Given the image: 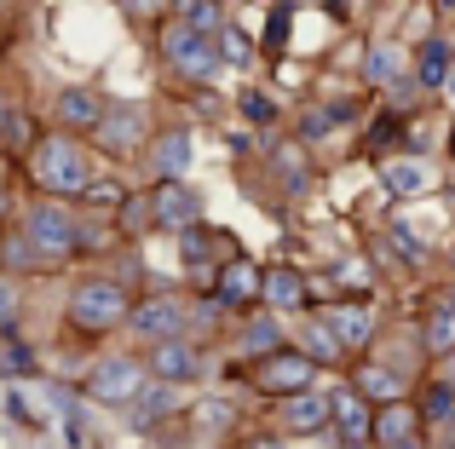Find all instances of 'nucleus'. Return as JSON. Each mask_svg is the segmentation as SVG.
Masks as SVG:
<instances>
[{"label": "nucleus", "instance_id": "17", "mask_svg": "<svg viewBox=\"0 0 455 449\" xmlns=\"http://www.w3.org/2000/svg\"><path fill=\"white\" fill-rule=\"evenodd\" d=\"M116 231H122V242H145L156 231V214H150V191H127L122 202H116Z\"/></svg>", "mask_w": 455, "mask_h": 449}, {"label": "nucleus", "instance_id": "21", "mask_svg": "<svg viewBox=\"0 0 455 449\" xmlns=\"http://www.w3.org/2000/svg\"><path fill=\"white\" fill-rule=\"evenodd\" d=\"M259 300H271V305H300L306 300L300 271H266V277H259Z\"/></svg>", "mask_w": 455, "mask_h": 449}, {"label": "nucleus", "instance_id": "31", "mask_svg": "<svg viewBox=\"0 0 455 449\" xmlns=\"http://www.w3.org/2000/svg\"><path fill=\"white\" fill-rule=\"evenodd\" d=\"M18 104H23V98H18V92L6 87V81H0V133H6V122L18 115Z\"/></svg>", "mask_w": 455, "mask_h": 449}, {"label": "nucleus", "instance_id": "1", "mask_svg": "<svg viewBox=\"0 0 455 449\" xmlns=\"http://www.w3.org/2000/svg\"><path fill=\"white\" fill-rule=\"evenodd\" d=\"M18 179L29 185V196H58V202H81L87 185L99 179V150L92 138L64 133V127H46L29 145V156L18 161Z\"/></svg>", "mask_w": 455, "mask_h": 449}, {"label": "nucleus", "instance_id": "34", "mask_svg": "<svg viewBox=\"0 0 455 449\" xmlns=\"http://www.w3.org/2000/svg\"><path fill=\"white\" fill-rule=\"evenodd\" d=\"M387 449H421V438H410V444H387Z\"/></svg>", "mask_w": 455, "mask_h": 449}, {"label": "nucleus", "instance_id": "20", "mask_svg": "<svg viewBox=\"0 0 455 449\" xmlns=\"http://www.w3.org/2000/svg\"><path fill=\"white\" fill-rule=\"evenodd\" d=\"M421 340H427V351H433V358H455V305H450V300L427 311Z\"/></svg>", "mask_w": 455, "mask_h": 449}, {"label": "nucleus", "instance_id": "37", "mask_svg": "<svg viewBox=\"0 0 455 449\" xmlns=\"http://www.w3.org/2000/svg\"><path fill=\"white\" fill-rule=\"evenodd\" d=\"M450 305H455V294H450Z\"/></svg>", "mask_w": 455, "mask_h": 449}, {"label": "nucleus", "instance_id": "24", "mask_svg": "<svg viewBox=\"0 0 455 449\" xmlns=\"http://www.w3.org/2000/svg\"><path fill=\"white\" fill-rule=\"evenodd\" d=\"M277 346H283V328L271 323V317L243 328V351H248V358H266V351H277Z\"/></svg>", "mask_w": 455, "mask_h": 449}, {"label": "nucleus", "instance_id": "7", "mask_svg": "<svg viewBox=\"0 0 455 449\" xmlns=\"http://www.w3.org/2000/svg\"><path fill=\"white\" fill-rule=\"evenodd\" d=\"M190 328V300H179V294H139L133 300V317H127V335L156 346V340H173Z\"/></svg>", "mask_w": 455, "mask_h": 449}, {"label": "nucleus", "instance_id": "28", "mask_svg": "<svg viewBox=\"0 0 455 449\" xmlns=\"http://www.w3.org/2000/svg\"><path fill=\"white\" fill-rule=\"evenodd\" d=\"M122 6H127V18H139V23H145V18H162V12L173 6V0H122Z\"/></svg>", "mask_w": 455, "mask_h": 449}, {"label": "nucleus", "instance_id": "13", "mask_svg": "<svg viewBox=\"0 0 455 449\" xmlns=\"http://www.w3.org/2000/svg\"><path fill=\"white\" fill-rule=\"evenodd\" d=\"M0 271L6 277H18V282H35V277H46V254L29 242V231H23L18 219H0Z\"/></svg>", "mask_w": 455, "mask_h": 449}, {"label": "nucleus", "instance_id": "15", "mask_svg": "<svg viewBox=\"0 0 455 449\" xmlns=\"http://www.w3.org/2000/svg\"><path fill=\"white\" fill-rule=\"evenodd\" d=\"M277 427L283 432H323V427H329V398H317L311 386H306V392L277 398Z\"/></svg>", "mask_w": 455, "mask_h": 449}, {"label": "nucleus", "instance_id": "14", "mask_svg": "<svg viewBox=\"0 0 455 449\" xmlns=\"http://www.w3.org/2000/svg\"><path fill=\"white\" fill-rule=\"evenodd\" d=\"M329 427L340 432L346 444H363V438H375V409H369V398L357 392V386H346V392L329 404Z\"/></svg>", "mask_w": 455, "mask_h": 449}, {"label": "nucleus", "instance_id": "22", "mask_svg": "<svg viewBox=\"0 0 455 449\" xmlns=\"http://www.w3.org/2000/svg\"><path fill=\"white\" fill-rule=\"evenodd\" d=\"M23 328V282L0 271V340H12Z\"/></svg>", "mask_w": 455, "mask_h": 449}, {"label": "nucleus", "instance_id": "5", "mask_svg": "<svg viewBox=\"0 0 455 449\" xmlns=\"http://www.w3.org/2000/svg\"><path fill=\"white\" fill-rule=\"evenodd\" d=\"M150 133H156V122H150V110L139 98H110V110H104V122L92 127V150H99L104 161H127V156H145V145H150Z\"/></svg>", "mask_w": 455, "mask_h": 449}, {"label": "nucleus", "instance_id": "12", "mask_svg": "<svg viewBox=\"0 0 455 449\" xmlns=\"http://www.w3.org/2000/svg\"><path fill=\"white\" fill-rule=\"evenodd\" d=\"M190 156H196V145H190L185 127H162V133H150V145H145V156H139V161H145L150 179H185Z\"/></svg>", "mask_w": 455, "mask_h": 449}, {"label": "nucleus", "instance_id": "30", "mask_svg": "<svg viewBox=\"0 0 455 449\" xmlns=\"http://www.w3.org/2000/svg\"><path fill=\"white\" fill-rule=\"evenodd\" d=\"M243 115H254V122H271V115H277V104H271V98H254V92H248V98H243Z\"/></svg>", "mask_w": 455, "mask_h": 449}, {"label": "nucleus", "instance_id": "26", "mask_svg": "<svg viewBox=\"0 0 455 449\" xmlns=\"http://www.w3.org/2000/svg\"><path fill=\"white\" fill-rule=\"evenodd\" d=\"M444 75H450V52H444V41H427V52H421V81L444 87Z\"/></svg>", "mask_w": 455, "mask_h": 449}, {"label": "nucleus", "instance_id": "36", "mask_svg": "<svg viewBox=\"0 0 455 449\" xmlns=\"http://www.w3.org/2000/svg\"><path fill=\"white\" fill-rule=\"evenodd\" d=\"M450 150H455V133H450Z\"/></svg>", "mask_w": 455, "mask_h": 449}, {"label": "nucleus", "instance_id": "32", "mask_svg": "<svg viewBox=\"0 0 455 449\" xmlns=\"http://www.w3.org/2000/svg\"><path fill=\"white\" fill-rule=\"evenodd\" d=\"M6 46H12V23L0 18V64H6Z\"/></svg>", "mask_w": 455, "mask_h": 449}, {"label": "nucleus", "instance_id": "3", "mask_svg": "<svg viewBox=\"0 0 455 449\" xmlns=\"http://www.w3.org/2000/svg\"><path fill=\"white\" fill-rule=\"evenodd\" d=\"M29 231V242L46 254V265H69L81 259V208L76 202H58V196H23L18 214H12Z\"/></svg>", "mask_w": 455, "mask_h": 449}, {"label": "nucleus", "instance_id": "25", "mask_svg": "<svg viewBox=\"0 0 455 449\" xmlns=\"http://www.w3.org/2000/svg\"><path fill=\"white\" fill-rule=\"evenodd\" d=\"M220 58H225V64H248V58H254V46H248V35L236 29V23L220 29Z\"/></svg>", "mask_w": 455, "mask_h": 449}, {"label": "nucleus", "instance_id": "16", "mask_svg": "<svg viewBox=\"0 0 455 449\" xmlns=\"http://www.w3.org/2000/svg\"><path fill=\"white\" fill-rule=\"evenodd\" d=\"M259 277H266V271H254L243 254L225 259L220 277H213V300H220V305H254L259 300Z\"/></svg>", "mask_w": 455, "mask_h": 449}, {"label": "nucleus", "instance_id": "9", "mask_svg": "<svg viewBox=\"0 0 455 449\" xmlns=\"http://www.w3.org/2000/svg\"><path fill=\"white\" fill-rule=\"evenodd\" d=\"M145 369H150V381L190 386L202 369H208V358H202V346L190 335H173V340H156V346H145Z\"/></svg>", "mask_w": 455, "mask_h": 449}, {"label": "nucleus", "instance_id": "8", "mask_svg": "<svg viewBox=\"0 0 455 449\" xmlns=\"http://www.w3.org/2000/svg\"><path fill=\"white\" fill-rule=\"evenodd\" d=\"M104 110H110V92L92 87V81H76V87H58L52 92V127H64V133L87 138L92 127L104 122Z\"/></svg>", "mask_w": 455, "mask_h": 449}, {"label": "nucleus", "instance_id": "35", "mask_svg": "<svg viewBox=\"0 0 455 449\" xmlns=\"http://www.w3.org/2000/svg\"><path fill=\"white\" fill-rule=\"evenodd\" d=\"M444 363H450V374H444V381H450V386H455V358H444Z\"/></svg>", "mask_w": 455, "mask_h": 449}, {"label": "nucleus", "instance_id": "23", "mask_svg": "<svg viewBox=\"0 0 455 449\" xmlns=\"http://www.w3.org/2000/svg\"><path fill=\"white\" fill-rule=\"evenodd\" d=\"M427 185H433L427 161H392V168H387V191L392 196H421Z\"/></svg>", "mask_w": 455, "mask_h": 449}, {"label": "nucleus", "instance_id": "39", "mask_svg": "<svg viewBox=\"0 0 455 449\" xmlns=\"http://www.w3.org/2000/svg\"><path fill=\"white\" fill-rule=\"evenodd\" d=\"M248 449H254V444H248Z\"/></svg>", "mask_w": 455, "mask_h": 449}, {"label": "nucleus", "instance_id": "2", "mask_svg": "<svg viewBox=\"0 0 455 449\" xmlns=\"http://www.w3.org/2000/svg\"><path fill=\"white\" fill-rule=\"evenodd\" d=\"M133 300H139V294L127 288L122 277H110V271H87V277H76L69 294H64V328L76 340L122 335L127 317H133Z\"/></svg>", "mask_w": 455, "mask_h": 449}, {"label": "nucleus", "instance_id": "11", "mask_svg": "<svg viewBox=\"0 0 455 449\" xmlns=\"http://www.w3.org/2000/svg\"><path fill=\"white\" fill-rule=\"evenodd\" d=\"M254 386H259L266 398L306 392V386H311V358H306V351H289V346L266 351V358H259V374H254Z\"/></svg>", "mask_w": 455, "mask_h": 449}, {"label": "nucleus", "instance_id": "18", "mask_svg": "<svg viewBox=\"0 0 455 449\" xmlns=\"http://www.w3.org/2000/svg\"><path fill=\"white\" fill-rule=\"evenodd\" d=\"M329 328H334V340H340L346 351L375 340V317H369L363 305H334V311H329Z\"/></svg>", "mask_w": 455, "mask_h": 449}, {"label": "nucleus", "instance_id": "10", "mask_svg": "<svg viewBox=\"0 0 455 449\" xmlns=\"http://www.w3.org/2000/svg\"><path fill=\"white\" fill-rule=\"evenodd\" d=\"M150 214H156V231L179 236L190 224H202V191L185 179H156L150 185Z\"/></svg>", "mask_w": 455, "mask_h": 449}, {"label": "nucleus", "instance_id": "29", "mask_svg": "<svg viewBox=\"0 0 455 449\" xmlns=\"http://www.w3.org/2000/svg\"><path fill=\"white\" fill-rule=\"evenodd\" d=\"M340 282H346V288H352V282H357V288H369V265H363V259H346V265H340Z\"/></svg>", "mask_w": 455, "mask_h": 449}, {"label": "nucleus", "instance_id": "6", "mask_svg": "<svg viewBox=\"0 0 455 449\" xmlns=\"http://www.w3.org/2000/svg\"><path fill=\"white\" fill-rule=\"evenodd\" d=\"M145 386H150L145 358H127V351L87 363V374H81V392H87L92 404H104V409H127L139 392H145Z\"/></svg>", "mask_w": 455, "mask_h": 449}, {"label": "nucleus", "instance_id": "4", "mask_svg": "<svg viewBox=\"0 0 455 449\" xmlns=\"http://www.w3.org/2000/svg\"><path fill=\"white\" fill-rule=\"evenodd\" d=\"M156 46H162V64L173 69L179 81H208V75H220V35H208V29H190L185 18H167L162 23V35H156Z\"/></svg>", "mask_w": 455, "mask_h": 449}, {"label": "nucleus", "instance_id": "19", "mask_svg": "<svg viewBox=\"0 0 455 449\" xmlns=\"http://www.w3.org/2000/svg\"><path fill=\"white\" fill-rule=\"evenodd\" d=\"M415 432H421V409H410V404H387L375 415V438L380 444H410Z\"/></svg>", "mask_w": 455, "mask_h": 449}, {"label": "nucleus", "instance_id": "27", "mask_svg": "<svg viewBox=\"0 0 455 449\" xmlns=\"http://www.w3.org/2000/svg\"><path fill=\"white\" fill-rule=\"evenodd\" d=\"M18 214V161L0 156V219Z\"/></svg>", "mask_w": 455, "mask_h": 449}, {"label": "nucleus", "instance_id": "33", "mask_svg": "<svg viewBox=\"0 0 455 449\" xmlns=\"http://www.w3.org/2000/svg\"><path fill=\"white\" fill-rule=\"evenodd\" d=\"M444 92H450V98H455V64H450V75H444Z\"/></svg>", "mask_w": 455, "mask_h": 449}, {"label": "nucleus", "instance_id": "38", "mask_svg": "<svg viewBox=\"0 0 455 449\" xmlns=\"http://www.w3.org/2000/svg\"><path fill=\"white\" fill-rule=\"evenodd\" d=\"M346 449H357V444H346Z\"/></svg>", "mask_w": 455, "mask_h": 449}]
</instances>
